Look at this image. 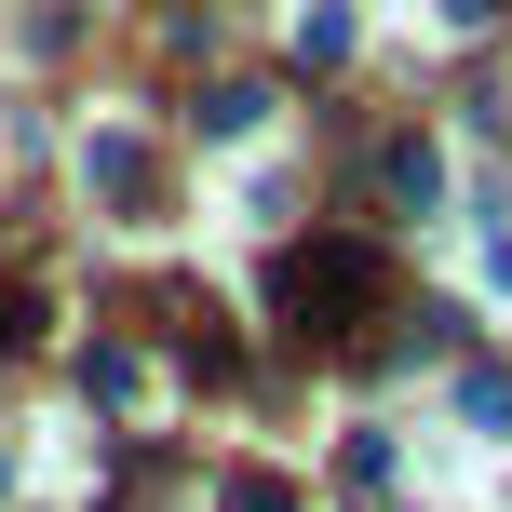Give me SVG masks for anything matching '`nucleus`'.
Returning a JSON list of instances; mask_svg holds the SVG:
<instances>
[{
    "label": "nucleus",
    "instance_id": "2",
    "mask_svg": "<svg viewBox=\"0 0 512 512\" xmlns=\"http://www.w3.org/2000/svg\"><path fill=\"white\" fill-rule=\"evenodd\" d=\"M230 512H297V499H283V486H256V472H243V486H230Z\"/></svg>",
    "mask_w": 512,
    "mask_h": 512
},
{
    "label": "nucleus",
    "instance_id": "3",
    "mask_svg": "<svg viewBox=\"0 0 512 512\" xmlns=\"http://www.w3.org/2000/svg\"><path fill=\"white\" fill-rule=\"evenodd\" d=\"M445 14H459V27H486V14H499V0H445Z\"/></svg>",
    "mask_w": 512,
    "mask_h": 512
},
{
    "label": "nucleus",
    "instance_id": "4",
    "mask_svg": "<svg viewBox=\"0 0 512 512\" xmlns=\"http://www.w3.org/2000/svg\"><path fill=\"white\" fill-rule=\"evenodd\" d=\"M14 324H27V310H14V297H0V351H14Z\"/></svg>",
    "mask_w": 512,
    "mask_h": 512
},
{
    "label": "nucleus",
    "instance_id": "1",
    "mask_svg": "<svg viewBox=\"0 0 512 512\" xmlns=\"http://www.w3.org/2000/svg\"><path fill=\"white\" fill-rule=\"evenodd\" d=\"M270 297H283V324H297V337H337V310L378 297V256H364V243H297V256L270 270Z\"/></svg>",
    "mask_w": 512,
    "mask_h": 512
}]
</instances>
